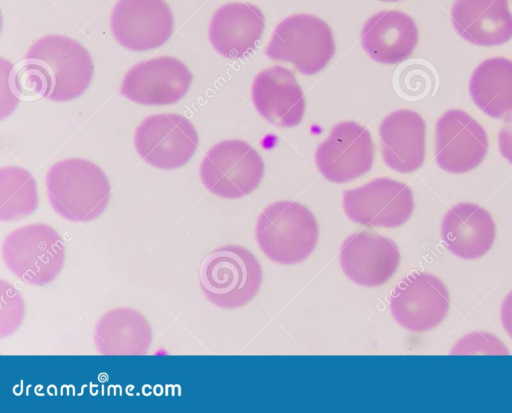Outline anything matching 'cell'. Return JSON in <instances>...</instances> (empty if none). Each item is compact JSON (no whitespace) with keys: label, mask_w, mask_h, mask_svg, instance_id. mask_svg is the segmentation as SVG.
Returning a JSON list of instances; mask_svg holds the SVG:
<instances>
[{"label":"cell","mask_w":512,"mask_h":413,"mask_svg":"<svg viewBox=\"0 0 512 413\" xmlns=\"http://www.w3.org/2000/svg\"><path fill=\"white\" fill-rule=\"evenodd\" d=\"M0 291V335L1 337H7L12 335L21 325L25 306L20 293L5 280L0 281Z\"/></svg>","instance_id":"obj_25"},{"label":"cell","mask_w":512,"mask_h":413,"mask_svg":"<svg viewBox=\"0 0 512 413\" xmlns=\"http://www.w3.org/2000/svg\"><path fill=\"white\" fill-rule=\"evenodd\" d=\"M450 295L435 275L415 272L403 278L390 297V311L396 322L411 332L437 327L449 311Z\"/></svg>","instance_id":"obj_10"},{"label":"cell","mask_w":512,"mask_h":413,"mask_svg":"<svg viewBox=\"0 0 512 413\" xmlns=\"http://www.w3.org/2000/svg\"><path fill=\"white\" fill-rule=\"evenodd\" d=\"M48 200L57 214L72 222L98 218L108 206L111 187L96 164L69 158L54 164L46 176Z\"/></svg>","instance_id":"obj_2"},{"label":"cell","mask_w":512,"mask_h":413,"mask_svg":"<svg viewBox=\"0 0 512 413\" xmlns=\"http://www.w3.org/2000/svg\"><path fill=\"white\" fill-rule=\"evenodd\" d=\"M135 148L148 164L164 170L177 169L193 156L198 134L186 117L175 113L145 118L134 136Z\"/></svg>","instance_id":"obj_9"},{"label":"cell","mask_w":512,"mask_h":413,"mask_svg":"<svg viewBox=\"0 0 512 413\" xmlns=\"http://www.w3.org/2000/svg\"><path fill=\"white\" fill-rule=\"evenodd\" d=\"M452 355H508L506 346L493 334L472 332L461 337L451 350Z\"/></svg>","instance_id":"obj_26"},{"label":"cell","mask_w":512,"mask_h":413,"mask_svg":"<svg viewBox=\"0 0 512 413\" xmlns=\"http://www.w3.org/2000/svg\"><path fill=\"white\" fill-rule=\"evenodd\" d=\"M264 27V16L257 6L250 3H228L212 16L209 38L214 49L222 56L243 58L255 48Z\"/></svg>","instance_id":"obj_18"},{"label":"cell","mask_w":512,"mask_h":413,"mask_svg":"<svg viewBox=\"0 0 512 413\" xmlns=\"http://www.w3.org/2000/svg\"><path fill=\"white\" fill-rule=\"evenodd\" d=\"M451 19L458 34L476 45L496 46L512 38L508 0H455Z\"/></svg>","instance_id":"obj_21"},{"label":"cell","mask_w":512,"mask_h":413,"mask_svg":"<svg viewBox=\"0 0 512 413\" xmlns=\"http://www.w3.org/2000/svg\"><path fill=\"white\" fill-rule=\"evenodd\" d=\"M441 237L455 256L473 260L485 255L496 238V225L483 207L469 202L450 208L441 222Z\"/></svg>","instance_id":"obj_17"},{"label":"cell","mask_w":512,"mask_h":413,"mask_svg":"<svg viewBox=\"0 0 512 413\" xmlns=\"http://www.w3.org/2000/svg\"><path fill=\"white\" fill-rule=\"evenodd\" d=\"M488 151L484 128L468 113L451 109L436 123L435 155L446 172L461 174L476 168Z\"/></svg>","instance_id":"obj_14"},{"label":"cell","mask_w":512,"mask_h":413,"mask_svg":"<svg viewBox=\"0 0 512 413\" xmlns=\"http://www.w3.org/2000/svg\"><path fill=\"white\" fill-rule=\"evenodd\" d=\"M321 174L334 183H346L367 173L374 160L369 131L354 121L336 124L315 154Z\"/></svg>","instance_id":"obj_11"},{"label":"cell","mask_w":512,"mask_h":413,"mask_svg":"<svg viewBox=\"0 0 512 413\" xmlns=\"http://www.w3.org/2000/svg\"><path fill=\"white\" fill-rule=\"evenodd\" d=\"M469 91L474 103L488 116L512 115V61L494 57L480 63L471 76Z\"/></svg>","instance_id":"obj_23"},{"label":"cell","mask_w":512,"mask_h":413,"mask_svg":"<svg viewBox=\"0 0 512 413\" xmlns=\"http://www.w3.org/2000/svg\"><path fill=\"white\" fill-rule=\"evenodd\" d=\"M500 318L504 330L512 339V291L506 295L501 304Z\"/></svg>","instance_id":"obj_28"},{"label":"cell","mask_w":512,"mask_h":413,"mask_svg":"<svg viewBox=\"0 0 512 413\" xmlns=\"http://www.w3.org/2000/svg\"><path fill=\"white\" fill-rule=\"evenodd\" d=\"M417 42L418 29L414 20L401 11L378 12L362 28V47L372 59L383 64L406 60Z\"/></svg>","instance_id":"obj_20"},{"label":"cell","mask_w":512,"mask_h":413,"mask_svg":"<svg viewBox=\"0 0 512 413\" xmlns=\"http://www.w3.org/2000/svg\"><path fill=\"white\" fill-rule=\"evenodd\" d=\"M252 100L268 122L280 127L298 125L305 112L304 95L294 74L279 65L256 75L252 84Z\"/></svg>","instance_id":"obj_16"},{"label":"cell","mask_w":512,"mask_h":413,"mask_svg":"<svg viewBox=\"0 0 512 413\" xmlns=\"http://www.w3.org/2000/svg\"><path fill=\"white\" fill-rule=\"evenodd\" d=\"M26 69L34 72L43 96L53 101L79 97L93 76V60L76 40L48 35L37 40L26 55Z\"/></svg>","instance_id":"obj_1"},{"label":"cell","mask_w":512,"mask_h":413,"mask_svg":"<svg viewBox=\"0 0 512 413\" xmlns=\"http://www.w3.org/2000/svg\"><path fill=\"white\" fill-rule=\"evenodd\" d=\"M255 238L271 261L294 265L307 259L316 248L319 227L306 206L289 200L276 201L260 213Z\"/></svg>","instance_id":"obj_3"},{"label":"cell","mask_w":512,"mask_h":413,"mask_svg":"<svg viewBox=\"0 0 512 413\" xmlns=\"http://www.w3.org/2000/svg\"><path fill=\"white\" fill-rule=\"evenodd\" d=\"M344 274L363 287H379L396 272L400 263L397 245L388 237L371 231L348 236L340 247Z\"/></svg>","instance_id":"obj_15"},{"label":"cell","mask_w":512,"mask_h":413,"mask_svg":"<svg viewBox=\"0 0 512 413\" xmlns=\"http://www.w3.org/2000/svg\"><path fill=\"white\" fill-rule=\"evenodd\" d=\"M38 206L36 182L25 169L6 166L0 170V220L15 221L32 214Z\"/></svg>","instance_id":"obj_24"},{"label":"cell","mask_w":512,"mask_h":413,"mask_svg":"<svg viewBox=\"0 0 512 413\" xmlns=\"http://www.w3.org/2000/svg\"><path fill=\"white\" fill-rule=\"evenodd\" d=\"M262 278V268L254 254L232 244L210 252L199 271L204 296L223 309L240 308L252 301L260 290Z\"/></svg>","instance_id":"obj_4"},{"label":"cell","mask_w":512,"mask_h":413,"mask_svg":"<svg viewBox=\"0 0 512 413\" xmlns=\"http://www.w3.org/2000/svg\"><path fill=\"white\" fill-rule=\"evenodd\" d=\"M192 78L180 60L161 56L131 67L123 78L120 92L138 104L170 105L186 95Z\"/></svg>","instance_id":"obj_12"},{"label":"cell","mask_w":512,"mask_h":413,"mask_svg":"<svg viewBox=\"0 0 512 413\" xmlns=\"http://www.w3.org/2000/svg\"><path fill=\"white\" fill-rule=\"evenodd\" d=\"M379 133L382 157L388 167L410 173L422 166L426 125L418 113L408 109L390 113L382 121Z\"/></svg>","instance_id":"obj_19"},{"label":"cell","mask_w":512,"mask_h":413,"mask_svg":"<svg viewBox=\"0 0 512 413\" xmlns=\"http://www.w3.org/2000/svg\"><path fill=\"white\" fill-rule=\"evenodd\" d=\"M381 1H386V2H396V1H400V0H381Z\"/></svg>","instance_id":"obj_29"},{"label":"cell","mask_w":512,"mask_h":413,"mask_svg":"<svg viewBox=\"0 0 512 413\" xmlns=\"http://www.w3.org/2000/svg\"><path fill=\"white\" fill-rule=\"evenodd\" d=\"M498 141L502 156L512 164V115L506 117L499 131Z\"/></svg>","instance_id":"obj_27"},{"label":"cell","mask_w":512,"mask_h":413,"mask_svg":"<svg viewBox=\"0 0 512 413\" xmlns=\"http://www.w3.org/2000/svg\"><path fill=\"white\" fill-rule=\"evenodd\" d=\"M152 342V329L137 310L119 307L106 312L96 323L94 344L102 355H143Z\"/></svg>","instance_id":"obj_22"},{"label":"cell","mask_w":512,"mask_h":413,"mask_svg":"<svg viewBox=\"0 0 512 413\" xmlns=\"http://www.w3.org/2000/svg\"><path fill=\"white\" fill-rule=\"evenodd\" d=\"M5 266L22 282L33 286L51 283L61 272L65 246L59 233L44 223L29 224L2 240Z\"/></svg>","instance_id":"obj_5"},{"label":"cell","mask_w":512,"mask_h":413,"mask_svg":"<svg viewBox=\"0 0 512 413\" xmlns=\"http://www.w3.org/2000/svg\"><path fill=\"white\" fill-rule=\"evenodd\" d=\"M264 174L259 153L242 140H226L214 145L200 165L204 186L216 196L237 199L253 192Z\"/></svg>","instance_id":"obj_7"},{"label":"cell","mask_w":512,"mask_h":413,"mask_svg":"<svg viewBox=\"0 0 512 413\" xmlns=\"http://www.w3.org/2000/svg\"><path fill=\"white\" fill-rule=\"evenodd\" d=\"M342 205L346 216L357 224L395 228L410 219L414 198L406 184L382 177L345 190Z\"/></svg>","instance_id":"obj_8"},{"label":"cell","mask_w":512,"mask_h":413,"mask_svg":"<svg viewBox=\"0 0 512 413\" xmlns=\"http://www.w3.org/2000/svg\"><path fill=\"white\" fill-rule=\"evenodd\" d=\"M110 23L115 39L132 51L158 48L173 32V14L164 0H119Z\"/></svg>","instance_id":"obj_13"},{"label":"cell","mask_w":512,"mask_h":413,"mask_svg":"<svg viewBox=\"0 0 512 413\" xmlns=\"http://www.w3.org/2000/svg\"><path fill=\"white\" fill-rule=\"evenodd\" d=\"M334 53L332 30L311 14H294L282 20L266 48L270 59L290 62L305 75L320 72Z\"/></svg>","instance_id":"obj_6"}]
</instances>
